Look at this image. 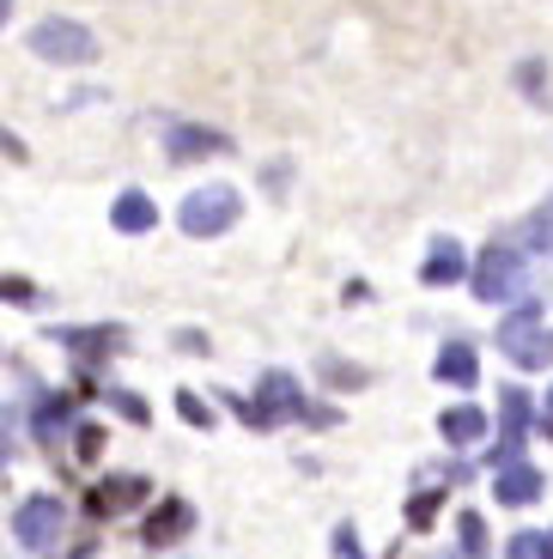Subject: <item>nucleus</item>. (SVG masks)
<instances>
[{"mask_svg":"<svg viewBox=\"0 0 553 559\" xmlns=\"http://www.w3.org/2000/svg\"><path fill=\"white\" fill-rule=\"evenodd\" d=\"M110 225H116V231H153V225H158V207L140 195V189H128V195L110 207Z\"/></svg>","mask_w":553,"mask_h":559,"instance_id":"13","label":"nucleus"},{"mask_svg":"<svg viewBox=\"0 0 553 559\" xmlns=\"http://www.w3.org/2000/svg\"><path fill=\"white\" fill-rule=\"evenodd\" d=\"M505 559H553V547H548L541 530H523V535H511V554Z\"/></svg>","mask_w":553,"mask_h":559,"instance_id":"16","label":"nucleus"},{"mask_svg":"<svg viewBox=\"0 0 553 559\" xmlns=\"http://www.w3.org/2000/svg\"><path fill=\"white\" fill-rule=\"evenodd\" d=\"M498 353L511 365H523V371H541V365H553V335L541 329V310L523 305L517 317L498 322Z\"/></svg>","mask_w":553,"mask_h":559,"instance_id":"3","label":"nucleus"},{"mask_svg":"<svg viewBox=\"0 0 553 559\" xmlns=\"http://www.w3.org/2000/svg\"><path fill=\"white\" fill-rule=\"evenodd\" d=\"M97 444H104V432H97V426H85V432H80V456H97Z\"/></svg>","mask_w":553,"mask_h":559,"instance_id":"22","label":"nucleus"},{"mask_svg":"<svg viewBox=\"0 0 553 559\" xmlns=\"http://www.w3.org/2000/svg\"><path fill=\"white\" fill-rule=\"evenodd\" d=\"M237 213H244V201H237L232 182H208V189H195V195L177 207V225L189 231V238H220V231L237 225Z\"/></svg>","mask_w":553,"mask_h":559,"instance_id":"1","label":"nucleus"},{"mask_svg":"<svg viewBox=\"0 0 553 559\" xmlns=\"http://www.w3.org/2000/svg\"><path fill=\"white\" fill-rule=\"evenodd\" d=\"M7 13H13V0H0V25H7Z\"/></svg>","mask_w":553,"mask_h":559,"instance_id":"24","label":"nucleus"},{"mask_svg":"<svg viewBox=\"0 0 553 559\" xmlns=\"http://www.w3.org/2000/svg\"><path fill=\"white\" fill-rule=\"evenodd\" d=\"M237 407H244L249 426H280V419L305 414V395H298L292 371H268V378H262V395H256V407H249V402H237Z\"/></svg>","mask_w":553,"mask_h":559,"instance_id":"6","label":"nucleus"},{"mask_svg":"<svg viewBox=\"0 0 553 559\" xmlns=\"http://www.w3.org/2000/svg\"><path fill=\"white\" fill-rule=\"evenodd\" d=\"M189 523H195L189 504H183V499H165V504L153 511V518H146V530H140V535H146V547H165V542H177V535L189 530Z\"/></svg>","mask_w":553,"mask_h":559,"instance_id":"10","label":"nucleus"},{"mask_svg":"<svg viewBox=\"0 0 553 559\" xmlns=\"http://www.w3.org/2000/svg\"><path fill=\"white\" fill-rule=\"evenodd\" d=\"M61 426H68V402H49V407H43V419H37V432H43V438H56Z\"/></svg>","mask_w":553,"mask_h":559,"instance_id":"18","label":"nucleus"},{"mask_svg":"<svg viewBox=\"0 0 553 559\" xmlns=\"http://www.w3.org/2000/svg\"><path fill=\"white\" fill-rule=\"evenodd\" d=\"M541 414H548V432H553V390H548V402H541Z\"/></svg>","mask_w":553,"mask_h":559,"instance_id":"23","label":"nucleus"},{"mask_svg":"<svg viewBox=\"0 0 553 559\" xmlns=\"http://www.w3.org/2000/svg\"><path fill=\"white\" fill-rule=\"evenodd\" d=\"M140 499V480H104V487L92 492V511H122V504Z\"/></svg>","mask_w":553,"mask_h":559,"instance_id":"14","label":"nucleus"},{"mask_svg":"<svg viewBox=\"0 0 553 559\" xmlns=\"http://www.w3.org/2000/svg\"><path fill=\"white\" fill-rule=\"evenodd\" d=\"M31 56L37 61H56V68H73V61H92L97 43L80 19H37L31 25Z\"/></svg>","mask_w":553,"mask_h":559,"instance_id":"4","label":"nucleus"},{"mask_svg":"<svg viewBox=\"0 0 553 559\" xmlns=\"http://www.w3.org/2000/svg\"><path fill=\"white\" fill-rule=\"evenodd\" d=\"M548 547H553V535H548Z\"/></svg>","mask_w":553,"mask_h":559,"instance_id":"25","label":"nucleus"},{"mask_svg":"<svg viewBox=\"0 0 553 559\" xmlns=\"http://www.w3.org/2000/svg\"><path fill=\"white\" fill-rule=\"evenodd\" d=\"M61 530H68V504H61L56 492H31L13 518L19 547H31V554H49V547L61 542Z\"/></svg>","mask_w":553,"mask_h":559,"instance_id":"5","label":"nucleus"},{"mask_svg":"<svg viewBox=\"0 0 553 559\" xmlns=\"http://www.w3.org/2000/svg\"><path fill=\"white\" fill-rule=\"evenodd\" d=\"M7 462H13V414L0 407V468H7Z\"/></svg>","mask_w":553,"mask_h":559,"instance_id":"20","label":"nucleus"},{"mask_svg":"<svg viewBox=\"0 0 553 559\" xmlns=\"http://www.w3.org/2000/svg\"><path fill=\"white\" fill-rule=\"evenodd\" d=\"M493 499L498 504H536L541 499V475L529 468V462H505L493 480Z\"/></svg>","mask_w":553,"mask_h":559,"instance_id":"7","label":"nucleus"},{"mask_svg":"<svg viewBox=\"0 0 553 559\" xmlns=\"http://www.w3.org/2000/svg\"><path fill=\"white\" fill-rule=\"evenodd\" d=\"M220 146H232L225 134H213V128H170V158H208V153H220Z\"/></svg>","mask_w":553,"mask_h":559,"instance_id":"12","label":"nucleus"},{"mask_svg":"<svg viewBox=\"0 0 553 559\" xmlns=\"http://www.w3.org/2000/svg\"><path fill=\"white\" fill-rule=\"evenodd\" d=\"M481 547H486V530H481V518L469 511V518H462V554L481 559Z\"/></svg>","mask_w":553,"mask_h":559,"instance_id":"17","label":"nucleus"},{"mask_svg":"<svg viewBox=\"0 0 553 559\" xmlns=\"http://www.w3.org/2000/svg\"><path fill=\"white\" fill-rule=\"evenodd\" d=\"M438 432H444V444L469 450V444H481V438H486V414H481V407H450V414L438 419Z\"/></svg>","mask_w":553,"mask_h":559,"instance_id":"11","label":"nucleus"},{"mask_svg":"<svg viewBox=\"0 0 553 559\" xmlns=\"http://www.w3.org/2000/svg\"><path fill=\"white\" fill-rule=\"evenodd\" d=\"M438 383H450V390H474V378H481V359H474V347L469 341H450V347L438 353Z\"/></svg>","mask_w":553,"mask_h":559,"instance_id":"8","label":"nucleus"},{"mask_svg":"<svg viewBox=\"0 0 553 559\" xmlns=\"http://www.w3.org/2000/svg\"><path fill=\"white\" fill-rule=\"evenodd\" d=\"M462 274H469L462 243L457 238H438V243H432V255H426V267H420V280H426V286H450V280H462Z\"/></svg>","mask_w":553,"mask_h":559,"instance_id":"9","label":"nucleus"},{"mask_svg":"<svg viewBox=\"0 0 553 559\" xmlns=\"http://www.w3.org/2000/svg\"><path fill=\"white\" fill-rule=\"evenodd\" d=\"M177 407H183V414H189V419H195V426H208V407L195 402V395H177Z\"/></svg>","mask_w":553,"mask_h":559,"instance_id":"21","label":"nucleus"},{"mask_svg":"<svg viewBox=\"0 0 553 559\" xmlns=\"http://www.w3.org/2000/svg\"><path fill=\"white\" fill-rule=\"evenodd\" d=\"M334 559H365V554H360V535H353V523H341V530H334Z\"/></svg>","mask_w":553,"mask_h":559,"instance_id":"19","label":"nucleus"},{"mask_svg":"<svg viewBox=\"0 0 553 559\" xmlns=\"http://www.w3.org/2000/svg\"><path fill=\"white\" fill-rule=\"evenodd\" d=\"M517 293H529V267L511 243H493V250L474 262V298L481 305H511Z\"/></svg>","mask_w":553,"mask_h":559,"instance_id":"2","label":"nucleus"},{"mask_svg":"<svg viewBox=\"0 0 553 559\" xmlns=\"http://www.w3.org/2000/svg\"><path fill=\"white\" fill-rule=\"evenodd\" d=\"M523 243H529V250H541V255H553V195H548V207L523 225Z\"/></svg>","mask_w":553,"mask_h":559,"instance_id":"15","label":"nucleus"}]
</instances>
